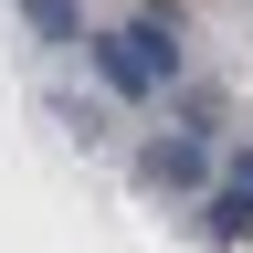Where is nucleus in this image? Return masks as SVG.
<instances>
[{"label": "nucleus", "instance_id": "1", "mask_svg": "<svg viewBox=\"0 0 253 253\" xmlns=\"http://www.w3.org/2000/svg\"><path fill=\"white\" fill-rule=\"evenodd\" d=\"M95 74H106L116 95H158V74H148V42H137V32H106V42H95Z\"/></svg>", "mask_w": 253, "mask_h": 253}, {"label": "nucleus", "instance_id": "2", "mask_svg": "<svg viewBox=\"0 0 253 253\" xmlns=\"http://www.w3.org/2000/svg\"><path fill=\"white\" fill-rule=\"evenodd\" d=\"M137 169H148V179H169V190H190V179H201V137H158Z\"/></svg>", "mask_w": 253, "mask_h": 253}, {"label": "nucleus", "instance_id": "3", "mask_svg": "<svg viewBox=\"0 0 253 253\" xmlns=\"http://www.w3.org/2000/svg\"><path fill=\"white\" fill-rule=\"evenodd\" d=\"M21 21L42 32V42H84V11H74V0H21Z\"/></svg>", "mask_w": 253, "mask_h": 253}, {"label": "nucleus", "instance_id": "4", "mask_svg": "<svg viewBox=\"0 0 253 253\" xmlns=\"http://www.w3.org/2000/svg\"><path fill=\"white\" fill-rule=\"evenodd\" d=\"M211 232H221V243H232V232H253V201H243V190H221V201H211Z\"/></svg>", "mask_w": 253, "mask_h": 253}, {"label": "nucleus", "instance_id": "5", "mask_svg": "<svg viewBox=\"0 0 253 253\" xmlns=\"http://www.w3.org/2000/svg\"><path fill=\"white\" fill-rule=\"evenodd\" d=\"M232 190H243V201H253V148H243V158H232Z\"/></svg>", "mask_w": 253, "mask_h": 253}]
</instances>
